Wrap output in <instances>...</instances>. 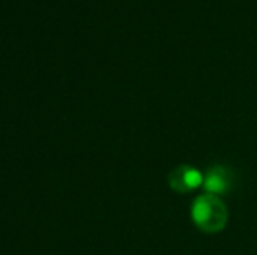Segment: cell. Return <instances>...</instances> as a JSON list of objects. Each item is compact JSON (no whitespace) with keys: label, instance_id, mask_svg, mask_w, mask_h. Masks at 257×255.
Wrapping results in <instances>:
<instances>
[{"label":"cell","instance_id":"3957f363","mask_svg":"<svg viewBox=\"0 0 257 255\" xmlns=\"http://www.w3.org/2000/svg\"><path fill=\"white\" fill-rule=\"evenodd\" d=\"M234 173L231 168L224 166V164H215V166L208 168L205 173L203 187L205 192L215 194V196H226L233 191L234 187Z\"/></svg>","mask_w":257,"mask_h":255},{"label":"cell","instance_id":"6da1fadb","mask_svg":"<svg viewBox=\"0 0 257 255\" xmlns=\"http://www.w3.org/2000/svg\"><path fill=\"white\" fill-rule=\"evenodd\" d=\"M191 218H193L194 225L200 231L215 234V232H220L227 225L229 211H227L226 203L219 196L205 192L193 201Z\"/></svg>","mask_w":257,"mask_h":255},{"label":"cell","instance_id":"7a4b0ae2","mask_svg":"<svg viewBox=\"0 0 257 255\" xmlns=\"http://www.w3.org/2000/svg\"><path fill=\"white\" fill-rule=\"evenodd\" d=\"M205 173L193 164H179L168 173V185L177 194H187L203 185Z\"/></svg>","mask_w":257,"mask_h":255}]
</instances>
